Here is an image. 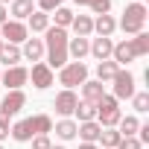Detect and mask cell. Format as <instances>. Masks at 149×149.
Listing matches in <instances>:
<instances>
[{"label": "cell", "mask_w": 149, "mask_h": 149, "mask_svg": "<svg viewBox=\"0 0 149 149\" xmlns=\"http://www.w3.org/2000/svg\"><path fill=\"white\" fill-rule=\"evenodd\" d=\"M53 18H56V26H58V29H67V26L73 24V12H70V9H64V6H58Z\"/></svg>", "instance_id": "f1b7e54d"}, {"label": "cell", "mask_w": 149, "mask_h": 149, "mask_svg": "<svg viewBox=\"0 0 149 149\" xmlns=\"http://www.w3.org/2000/svg\"><path fill=\"white\" fill-rule=\"evenodd\" d=\"M6 3H12V0H0V6H6Z\"/></svg>", "instance_id": "74e56055"}, {"label": "cell", "mask_w": 149, "mask_h": 149, "mask_svg": "<svg viewBox=\"0 0 149 149\" xmlns=\"http://www.w3.org/2000/svg\"><path fill=\"white\" fill-rule=\"evenodd\" d=\"M73 32H76V38H88L91 32H94V18H88V15H73Z\"/></svg>", "instance_id": "ac0fdd59"}, {"label": "cell", "mask_w": 149, "mask_h": 149, "mask_svg": "<svg viewBox=\"0 0 149 149\" xmlns=\"http://www.w3.org/2000/svg\"><path fill=\"white\" fill-rule=\"evenodd\" d=\"M0 82H3L9 91H21L26 82H29V70L15 64V67H6V73H0Z\"/></svg>", "instance_id": "52a82bcc"}, {"label": "cell", "mask_w": 149, "mask_h": 149, "mask_svg": "<svg viewBox=\"0 0 149 149\" xmlns=\"http://www.w3.org/2000/svg\"><path fill=\"white\" fill-rule=\"evenodd\" d=\"M56 134L61 137V140H73V137H76V123H73V120H58L56 123Z\"/></svg>", "instance_id": "484cf974"}, {"label": "cell", "mask_w": 149, "mask_h": 149, "mask_svg": "<svg viewBox=\"0 0 149 149\" xmlns=\"http://www.w3.org/2000/svg\"><path fill=\"white\" fill-rule=\"evenodd\" d=\"M24 105H26V94H24V91H9V94L3 97V102H0V111H6V114L12 117V114H18Z\"/></svg>", "instance_id": "8fae6325"}, {"label": "cell", "mask_w": 149, "mask_h": 149, "mask_svg": "<svg viewBox=\"0 0 149 149\" xmlns=\"http://www.w3.org/2000/svg\"><path fill=\"white\" fill-rule=\"evenodd\" d=\"M26 126H29L32 137H38V134H50V132H53V120H50L47 114H35V117H26Z\"/></svg>", "instance_id": "7c38bea8"}, {"label": "cell", "mask_w": 149, "mask_h": 149, "mask_svg": "<svg viewBox=\"0 0 149 149\" xmlns=\"http://www.w3.org/2000/svg\"><path fill=\"white\" fill-rule=\"evenodd\" d=\"M58 82H61L67 91H73L76 85L88 82V64H85V61H67V64L58 70Z\"/></svg>", "instance_id": "5b68a950"}, {"label": "cell", "mask_w": 149, "mask_h": 149, "mask_svg": "<svg viewBox=\"0 0 149 149\" xmlns=\"http://www.w3.org/2000/svg\"><path fill=\"white\" fill-rule=\"evenodd\" d=\"M9 134L18 140V143H26V140H32V132H29V126H26V120H18L12 129H9Z\"/></svg>", "instance_id": "83f0119b"}, {"label": "cell", "mask_w": 149, "mask_h": 149, "mask_svg": "<svg viewBox=\"0 0 149 149\" xmlns=\"http://www.w3.org/2000/svg\"><path fill=\"white\" fill-rule=\"evenodd\" d=\"M79 149H100L97 143H79Z\"/></svg>", "instance_id": "8d00e7d4"}, {"label": "cell", "mask_w": 149, "mask_h": 149, "mask_svg": "<svg viewBox=\"0 0 149 149\" xmlns=\"http://www.w3.org/2000/svg\"><path fill=\"white\" fill-rule=\"evenodd\" d=\"M38 6H41V12H56L61 6V0H38Z\"/></svg>", "instance_id": "836d02e7"}, {"label": "cell", "mask_w": 149, "mask_h": 149, "mask_svg": "<svg viewBox=\"0 0 149 149\" xmlns=\"http://www.w3.org/2000/svg\"><path fill=\"white\" fill-rule=\"evenodd\" d=\"M111 82H114V94H111V97H114L117 102H120V100H132V97L137 94V91H134V76H132L129 70H117V76H114Z\"/></svg>", "instance_id": "8992f818"}, {"label": "cell", "mask_w": 149, "mask_h": 149, "mask_svg": "<svg viewBox=\"0 0 149 149\" xmlns=\"http://www.w3.org/2000/svg\"><path fill=\"white\" fill-rule=\"evenodd\" d=\"M137 3H143V0H137Z\"/></svg>", "instance_id": "60d3db41"}, {"label": "cell", "mask_w": 149, "mask_h": 149, "mask_svg": "<svg viewBox=\"0 0 149 149\" xmlns=\"http://www.w3.org/2000/svg\"><path fill=\"white\" fill-rule=\"evenodd\" d=\"M53 143H50V137L47 134H38V137H32V149H50Z\"/></svg>", "instance_id": "d6a6232c"}, {"label": "cell", "mask_w": 149, "mask_h": 149, "mask_svg": "<svg viewBox=\"0 0 149 149\" xmlns=\"http://www.w3.org/2000/svg\"><path fill=\"white\" fill-rule=\"evenodd\" d=\"M146 6L143 3H129L126 6V12H123V18H120V26H123V32H129V35H137V32H143V26H146Z\"/></svg>", "instance_id": "3957f363"}, {"label": "cell", "mask_w": 149, "mask_h": 149, "mask_svg": "<svg viewBox=\"0 0 149 149\" xmlns=\"http://www.w3.org/2000/svg\"><path fill=\"white\" fill-rule=\"evenodd\" d=\"M21 56H24V58H29V61H38V58L44 56V41H41V38H26V41H24Z\"/></svg>", "instance_id": "2e32d148"}, {"label": "cell", "mask_w": 149, "mask_h": 149, "mask_svg": "<svg viewBox=\"0 0 149 149\" xmlns=\"http://www.w3.org/2000/svg\"><path fill=\"white\" fill-rule=\"evenodd\" d=\"M146 53H149V35H146V32H137L134 38L114 44V50H111V56H114L117 64H129V61H134V58H143Z\"/></svg>", "instance_id": "7a4b0ae2"}, {"label": "cell", "mask_w": 149, "mask_h": 149, "mask_svg": "<svg viewBox=\"0 0 149 149\" xmlns=\"http://www.w3.org/2000/svg\"><path fill=\"white\" fill-rule=\"evenodd\" d=\"M94 29L100 32V38H111V32L117 29V21H114L111 15H97V21H94Z\"/></svg>", "instance_id": "d6986e66"}, {"label": "cell", "mask_w": 149, "mask_h": 149, "mask_svg": "<svg viewBox=\"0 0 149 149\" xmlns=\"http://www.w3.org/2000/svg\"><path fill=\"white\" fill-rule=\"evenodd\" d=\"M26 35H29V29L21 24V21H6L3 26H0V38H3V41H9V44H24L26 41Z\"/></svg>", "instance_id": "ba28073f"}, {"label": "cell", "mask_w": 149, "mask_h": 149, "mask_svg": "<svg viewBox=\"0 0 149 149\" xmlns=\"http://www.w3.org/2000/svg\"><path fill=\"white\" fill-rule=\"evenodd\" d=\"M88 50H91V41L88 38H70L67 41V56H73L76 61H82L88 56Z\"/></svg>", "instance_id": "e0dca14e"}, {"label": "cell", "mask_w": 149, "mask_h": 149, "mask_svg": "<svg viewBox=\"0 0 149 149\" xmlns=\"http://www.w3.org/2000/svg\"><path fill=\"white\" fill-rule=\"evenodd\" d=\"M6 24V6H0V26Z\"/></svg>", "instance_id": "d590c367"}, {"label": "cell", "mask_w": 149, "mask_h": 149, "mask_svg": "<svg viewBox=\"0 0 149 149\" xmlns=\"http://www.w3.org/2000/svg\"><path fill=\"white\" fill-rule=\"evenodd\" d=\"M102 94H105L102 82H82V102H91V105H97V102L102 100Z\"/></svg>", "instance_id": "5bb4252c"}, {"label": "cell", "mask_w": 149, "mask_h": 149, "mask_svg": "<svg viewBox=\"0 0 149 149\" xmlns=\"http://www.w3.org/2000/svg\"><path fill=\"white\" fill-rule=\"evenodd\" d=\"M143 143L137 140V137H120V143H117V149H140Z\"/></svg>", "instance_id": "4dcf8cb0"}, {"label": "cell", "mask_w": 149, "mask_h": 149, "mask_svg": "<svg viewBox=\"0 0 149 149\" xmlns=\"http://www.w3.org/2000/svg\"><path fill=\"white\" fill-rule=\"evenodd\" d=\"M111 50H114V41H111V38H94L88 53H94V58H100V61H108Z\"/></svg>", "instance_id": "4fadbf2b"}, {"label": "cell", "mask_w": 149, "mask_h": 149, "mask_svg": "<svg viewBox=\"0 0 149 149\" xmlns=\"http://www.w3.org/2000/svg\"><path fill=\"white\" fill-rule=\"evenodd\" d=\"M0 61H3L6 67H15L21 61V50L15 44H3V47H0Z\"/></svg>", "instance_id": "7402d4cb"}, {"label": "cell", "mask_w": 149, "mask_h": 149, "mask_svg": "<svg viewBox=\"0 0 149 149\" xmlns=\"http://www.w3.org/2000/svg\"><path fill=\"white\" fill-rule=\"evenodd\" d=\"M50 149H64V146H50Z\"/></svg>", "instance_id": "f35d334b"}, {"label": "cell", "mask_w": 149, "mask_h": 149, "mask_svg": "<svg viewBox=\"0 0 149 149\" xmlns=\"http://www.w3.org/2000/svg\"><path fill=\"white\" fill-rule=\"evenodd\" d=\"M100 132H102V126H100L97 120H91V123H79V126H76V134L82 137V143H97Z\"/></svg>", "instance_id": "9a60e30c"}, {"label": "cell", "mask_w": 149, "mask_h": 149, "mask_svg": "<svg viewBox=\"0 0 149 149\" xmlns=\"http://www.w3.org/2000/svg\"><path fill=\"white\" fill-rule=\"evenodd\" d=\"M132 102H134V111H137V114H143V111H149V94H146V91H140V94H134V97H132Z\"/></svg>", "instance_id": "f546056e"}, {"label": "cell", "mask_w": 149, "mask_h": 149, "mask_svg": "<svg viewBox=\"0 0 149 149\" xmlns=\"http://www.w3.org/2000/svg\"><path fill=\"white\" fill-rule=\"evenodd\" d=\"M76 105H79V97L73 94V91H67V88L53 100V108H56V114H61V117H70Z\"/></svg>", "instance_id": "30bf717a"}, {"label": "cell", "mask_w": 149, "mask_h": 149, "mask_svg": "<svg viewBox=\"0 0 149 149\" xmlns=\"http://www.w3.org/2000/svg\"><path fill=\"white\" fill-rule=\"evenodd\" d=\"M73 114L79 117V123H91V120H97V105H91V102H79L76 108H73Z\"/></svg>", "instance_id": "4316f807"}, {"label": "cell", "mask_w": 149, "mask_h": 149, "mask_svg": "<svg viewBox=\"0 0 149 149\" xmlns=\"http://www.w3.org/2000/svg\"><path fill=\"white\" fill-rule=\"evenodd\" d=\"M3 44H6V41H3V38H0V47H3Z\"/></svg>", "instance_id": "ab89813d"}, {"label": "cell", "mask_w": 149, "mask_h": 149, "mask_svg": "<svg viewBox=\"0 0 149 149\" xmlns=\"http://www.w3.org/2000/svg\"><path fill=\"white\" fill-rule=\"evenodd\" d=\"M26 21H29V26H26V29H32V32H47V26H50V15H47V12H41V9H38V12H32Z\"/></svg>", "instance_id": "ffe728a7"}, {"label": "cell", "mask_w": 149, "mask_h": 149, "mask_svg": "<svg viewBox=\"0 0 149 149\" xmlns=\"http://www.w3.org/2000/svg\"><path fill=\"white\" fill-rule=\"evenodd\" d=\"M0 149H3V146H0Z\"/></svg>", "instance_id": "b9f144b4"}, {"label": "cell", "mask_w": 149, "mask_h": 149, "mask_svg": "<svg viewBox=\"0 0 149 149\" xmlns=\"http://www.w3.org/2000/svg\"><path fill=\"white\" fill-rule=\"evenodd\" d=\"M73 3H76V6H94L97 0H73Z\"/></svg>", "instance_id": "e575fe53"}, {"label": "cell", "mask_w": 149, "mask_h": 149, "mask_svg": "<svg viewBox=\"0 0 149 149\" xmlns=\"http://www.w3.org/2000/svg\"><path fill=\"white\" fill-rule=\"evenodd\" d=\"M6 137H9V114L0 111V140H6Z\"/></svg>", "instance_id": "1f68e13d"}, {"label": "cell", "mask_w": 149, "mask_h": 149, "mask_svg": "<svg viewBox=\"0 0 149 149\" xmlns=\"http://www.w3.org/2000/svg\"><path fill=\"white\" fill-rule=\"evenodd\" d=\"M117 126H120V134H123V137H134V132L140 129V120H137L134 114H129V117H120Z\"/></svg>", "instance_id": "cb8c5ba5"}, {"label": "cell", "mask_w": 149, "mask_h": 149, "mask_svg": "<svg viewBox=\"0 0 149 149\" xmlns=\"http://www.w3.org/2000/svg\"><path fill=\"white\" fill-rule=\"evenodd\" d=\"M117 70H120V64H117V61H100V64H97V82L114 79V76H117Z\"/></svg>", "instance_id": "603a6c76"}, {"label": "cell", "mask_w": 149, "mask_h": 149, "mask_svg": "<svg viewBox=\"0 0 149 149\" xmlns=\"http://www.w3.org/2000/svg\"><path fill=\"white\" fill-rule=\"evenodd\" d=\"M12 15H15V21H24V18H29L32 12H35V6H32V0H12Z\"/></svg>", "instance_id": "44dd1931"}, {"label": "cell", "mask_w": 149, "mask_h": 149, "mask_svg": "<svg viewBox=\"0 0 149 149\" xmlns=\"http://www.w3.org/2000/svg\"><path fill=\"white\" fill-rule=\"evenodd\" d=\"M29 79H32V85L35 88H50L53 82H56V76H53V70L47 67V61H35L32 64V70H29Z\"/></svg>", "instance_id": "9c48e42d"}, {"label": "cell", "mask_w": 149, "mask_h": 149, "mask_svg": "<svg viewBox=\"0 0 149 149\" xmlns=\"http://www.w3.org/2000/svg\"><path fill=\"white\" fill-rule=\"evenodd\" d=\"M47 38H44V50H47V67L50 70H61L64 64H67V32L64 29H58V26H47V32H44Z\"/></svg>", "instance_id": "6da1fadb"}, {"label": "cell", "mask_w": 149, "mask_h": 149, "mask_svg": "<svg viewBox=\"0 0 149 149\" xmlns=\"http://www.w3.org/2000/svg\"><path fill=\"white\" fill-rule=\"evenodd\" d=\"M120 137H123V134H120L117 129H102L97 140L102 143V149H117V143H120Z\"/></svg>", "instance_id": "d4e9b609"}, {"label": "cell", "mask_w": 149, "mask_h": 149, "mask_svg": "<svg viewBox=\"0 0 149 149\" xmlns=\"http://www.w3.org/2000/svg\"><path fill=\"white\" fill-rule=\"evenodd\" d=\"M120 117H123V111H120V102H117L114 97L102 94V100L97 102V123H100L102 129H114V126L120 123Z\"/></svg>", "instance_id": "277c9868"}]
</instances>
